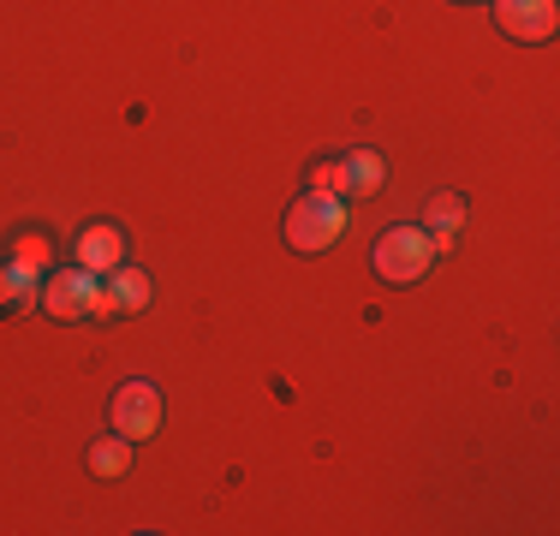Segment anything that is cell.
Listing matches in <instances>:
<instances>
[{"label": "cell", "instance_id": "obj_1", "mask_svg": "<svg viewBox=\"0 0 560 536\" xmlns=\"http://www.w3.org/2000/svg\"><path fill=\"white\" fill-rule=\"evenodd\" d=\"M36 299H43L48 316L60 322H78V316H114V299L108 287H102L90 268H48L43 287H36Z\"/></svg>", "mask_w": 560, "mask_h": 536}, {"label": "cell", "instance_id": "obj_2", "mask_svg": "<svg viewBox=\"0 0 560 536\" xmlns=\"http://www.w3.org/2000/svg\"><path fill=\"white\" fill-rule=\"evenodd\" d=\"M280 233H287V245L299 250V257H316V250H328L335 245V238L346 233V203L340 197H299V203L287 209V226H280Z\"/></svg>", "mask_w": 560, "mask_h": 536}, {"label": "cell", "instance_id": "obj_3", "mask_svg": "<svg viewBox=\"0 0 560 536\" xmlns=\"http://www.w3.org/2000/svg\"><path fill=\"white\" fill-rule=\"evenodd\" d=\"M370 263H376V275L388 280V287H411V280H423L435 263L430 233H423V226H388V233L376 238V250H370Z\"/></svg>", "mask_w": 560, "mask_h": 536}, {"label": "cell", "instance_id": "obj_4", "mask_svg": "<svg viewBox=\"0 0 560 536\" xmlns=\"http://www.w3.org/2000/svg\"><path fill=\"white\" fill-rule=\"evenodd\" d=\"M108 418H114V435L150 441L155 429H162V394H155V382H119Z\"/></svg>", "mask_w": 560, "mask_h": 536}, {"label": "cell", "instance_id": "obj_5", "mask_svg": "<svg viewBox=\"0 0 560 536\" xmlns=\"http://www.w3.org/2000/svg\"><path fill=\"white\" fill-rule=\"evenodd\" d=\"M495 24L518 43H549L555 36V0H495Z\"/></svg>", "mask_w": 560, "mask_h": 536}, {"label": "cell", "instance_id": "obj_6", "mask_svg": "<svg viewBox=\"0 0 560 536\" xmlns=\"http://www.w3.org/2000/svg\"><path fill=\"white\" fill-rule=\"evenodd\" d=\"M119 257H126V233H119L114 221H90L84 233H78V268H90V275H114Z\"/></svg>", "mask_w": 560, "mask_h": 536}, {"label": "cell", "instance_id": "obj_7", "mask_svg": "<svg viewBox=\"0 0 560 536\" xmlns=\"http://www.w3.org/2000/svg\"><path fill=\"white\" fill-rule=\"evenodd\" d=\"M340 167H346V197H376L382 179H388V167H382L376 150H352Z\"/></svg>", "mask_w": 560, "mask_h": 536}, {"label": "cell", "instance_id": "obj_8", "mask_svg": "<svg viewBox=\"0 0 560 536\" xmlns=\"http://www.w3.org/2000/svg\"><path fill=\"white\" fill-rule=\"evenodd\" d=\"M84 465H90V471H96V477H126V465H131V441H126V435H108V441H90Z\"/></svg>", "mask_w": 560, "mask_h": 536}, {"label": "cell", "instance_id": "obj_9", "mask_svg": "<svg viewBox=\"0 0 560 536\" xmlns=\"http://www.w3.org/2000/svg\"><path fill=\"white\" fill-rule=\"evenodd\" d=\"M108 299H114V311H143L150 304V275L143 268H114Z\"/></svg>", "mask_w": 560, "mask_h": 536}, {"label": "cell", "instance_id": "obj_10", "mask_svg": "<svg viewBox=\"0 0 560 536\" xmlns=\"http://www.w3.org/2000/svg\"><path fill=\"white\" fill-rule=\"evenodd\" d=\"M36 287H43V275H31V268L7 263V268H0V311H19V304H31Z\"/></svg>", "mask_w": 560, "mask_h": 536}, {"label": "cell", "instance_id": "obj_11", "mask_svg": "<svg viewBox=\"0 0 560 536\" xmlns=\"http://www.w3.org/2000/svg\"><path fill=\"white\" fill-rule=\"evenodd\" d=\"M304 185H311L316 197H346V167H340V161H311Z\"/></svg>", "mask_w": 560, "mask_h": 536}, {"label": "cell", "instance_id": "obj_12", "mask_svg": "<svg viewBox=\"0 0 560 536\" xmlns=\"http://www.w3.org/2000/svg\"><path fill=\"white\" fill-rule=\"evenodd\" d=\"M12 263L31 268V275H48V238L43 233H19L12 238Z\"/></svg>", "mask_w": 560, "mask_h": 536}]
</instances>
